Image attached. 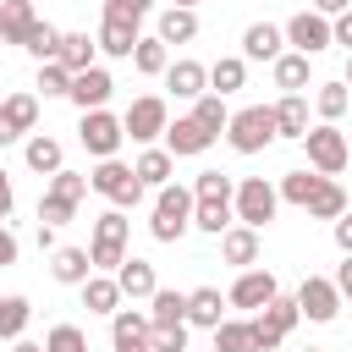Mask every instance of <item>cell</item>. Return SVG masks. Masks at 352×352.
I'll list each match as a JSON object with an SVG mask.
<instances>
[{
    "label": "cell",
    "instance_id": "cell-1",
    "mask_svg": "<svg viewBox=\"0 0 352 352\" xmlns=\"http://www.w3.org/2000/svg\"><path fill=\"white\" fill-rule=\"evenodd\" d=\"M148 231H154V242H182V236L192 231V187L165 182V187L154 192V220H148Z\"/></svg>",
    "mask_w": 352,
    "mask_h": 352
},
{
    "label": "cell",
    "instance_id": "cell-2",
    "mask_svg": "<svg viewBox=\"0 0 352 352\" xmlns=\"http://www.w3.org/2000/svg\"><path fill=\"white\" fill-rule=\"evenodd\" d=\"M226 143L236 154H264L275 143V104H248L226 121Z\"/></svg>",
    "mask_w": 352,
    "mask_h": 352
},
{
    "label": "cell",
    "instance_id": "cell-3",
    "mask_svg": "<svg viewBox=\"0 0 352 352\" xmlns=\"http://www.w3.org/2000/svg\"><path fill=\"white\" fill-rule=\"evenodd\" d=\"M275 209H280V192H275L264 176H242V182H236V192H231V214H236V226L264 231V226L275 220Z\"/></svg>",
    "mask_w": 352,
    "mask_h": 352
},
{
    "label": "cell",
    "instance_id": "cell-4",
    "mask_svg": "<svg viewBox=\"0 0 352 352\" xmlns=\"http://www.w3.org/2000/svg\"><path fill=\"white\" fill-rule=\"evenodd\" d=\"M88 187H94V192H104V198H110V209H138V204H143V192H148V187L132 176V165H121V160H99V165L88 170Z\"/></svg>",
    "mask_w": 352,
    "mask_h": 352
},
{
    "label": "cell",
    "instance_id": "cell-5",
    "mask_svg": "<svg viewBox=\"0 0 352 352\" xmlns=\"http://www.w3.org/2000/svg\"><path fill=\"white\" fill-rule=\"evenodd\" d=\"M297 319H302V314H297V297H275V302H264V308L248 319L253 346H258V352H275V346L297 330Z\"/></svg>",
    "mask_w": 352,
    "mask_h": 352
},
{
    "label": "cell",
    "instance_id": "cell-6",
    "mask_svg": "<svg viewBox=\"0 0 352 352\" xmlns=\"http://www.w3.org/2000/svg\"><path fill=\"white\" fill-rule=\"evenodd\" d=\"M302 148H308V170H319V176H341L346 170V160H352V148H346V132L341 126H308V138H302Z\"/></svg>",
    "mask_w": 352,
    "mask_h": 352
},
{
    "label": "cell",
    "instance_id": "cell-7",
    "mask_svg": "<svg viewBox=\"0 0 352 352\" xmlns=\"http://www.w3.org/2000/svg\"><path fill=\"white\" fill-rule=\"evenodd\" d=\"M126 231H132V220H126L121 209H104V214L94 220V248H88L94 270H121V258H126Z\"/></svg>",
    "mask_w": 352,
    "mask_h": 352
},
{
    "label": "cell",
    "instance_id": "cell-8",
    "mask_svg": "<svg viewBox=\"0 0 352 352\" xmlns=\"http://www.w3.org/2000/svg\"><path fill=\"white\" fill-rule=\"evenodd\" d=\"M165 126H170V110H165L160 94H138L126 104V116H121V132L132 143H154V138H165Z\"/></svg>",
    "mask_w": 352,
    "mask_h": 352
},
{
    "label": "cell",
    "instance_id": "cell-9",
    "mask_svg": "<svg viewBox=\"0 0 352 352\" xmlns=\"http://www.w3.org/2000/svg\"><path fill=\"white\" fill-rule=\"evenodd\" d=\"M77 138H82V148L94 154V160H116V148H121V116H110V110H82V126H77Z\"/></svg>",
    "mask_w": 352,
    "mask_h": 352
},
{
    "label": "cell",
    "instance_id": "cell-10",
    "mask_svg": "<svg viewBox=\"0 0 352 352\" xmlns=\"http://www.w3.org/2000/svg\"><path fill=\"white\" fill-rule=\"evenodd\" d=\"M297 314L314 319V324H330V319L341 314V292H336V280H324V275H302V286H297Z\"/></svg>",
    "mask_w": 352,
    "mask_h": 352
},
{
    "label": "cell",
    "instance_id": "cell-11",
    "mask_svg": "<svg viewBox=\"0 0 352 352\" xmlns=\"http://www.w3.org/2000/svg\"><path fill=\"white\" fill-rule=\"evenodd\" d=\"M280 33H286V44H292L297 55H308V60H314L319 50H330V16H319V11H297Z\"/></svg>",
    "mask_w": 352,
    "mask_h": 352
},
{
    "label": "cell",
    "instance_id": "cell-12",
    "mask_svg": "<svg viewBox=\"0 0 352 352\" xmlns=\"http://www.w3.org/2000/svg\"><path fill=\"white\" fill-rule=\"evenodd\" d=\"M33 126H38V94H6L0 99V148L28 138Z\"/></svg>",
    "mask_w": 352,
    "mask_h": 352
},
{
    "label": "cell",
    "instance_id": "cell-13",
    "mask_svg": "<svg viewBox=\"0 0 352 352\" xmlns=\"http://www.w3.org/2000/svg\"><path fill=\"white\" fill-rule=\"evenodd\" d=\"M275 297H280V280H275L270 270H242V275H236V286L226 292V302H231V308H253V314H258L264 302H275Z\"/></svg>",
    "mask_w": 352,
    "mask_h": 352
},
{
    "label": "cell",
    "instance_id": "cell-14",
    "mask_svg": "<svg viewBox=\"0 0 352 352\" xmlns=\"http://www.w3.org/2000/svg\"><path fill=\"white\" fill-rule=\"evenodd\" d=\"M116 94V77L104 72V66H88V72H77L72 77V88H66V99L77 104V110H104V99Z\"/></svg>",
    "mask_w": 352,
    "mask_h": 352
},
{
    "label": "cell",
    "instance_id": "cell-15",
    "mask_svg": "<svg viewBox=\"0 0 352 352\" xmlns=\"http://www.w3.org/2000/svg\"><path fill=\"white\" fill-rule=\"evenodd\" d=\"M209 143H214V138H209L192 116H176V121L165 126V154H170V160H192V154H204Z\"/></svg>",
    "mask_w": 352,
    "mask_h": 352
},
{
    "label": "cell",
    "instance_id": "cell-16",
    "mask_svg": "<svg viewBox=\"0 0 352 352\" xmlns=\"http://www.w3.org/2000/svg\"><path fill=\"white\" fill-rule=\"evenodd\" d=\"M148 308H116L110 314V341H116V352H126V346H148Z\"/></svg>",
    "mask_w": 352,
    "mask_h": 352
},
{
    "label": "cell",
    "instance_id": "cell-17",
    "mask_svg": "<svg viewBox=\"0 0 352 352\" xmlns=\"http://www.w3.org/2000/svg\"><path fill=\"white\" fill-rule=\"evenodd\" d=\"M116 286H121V297H132V302H148V297L160 292V280H154V264H148V258H121Z\"/></svg>",
    "mask_w": 352,
    "mask_h": 352
},
{
    "label": "cell",
    "instance_id": "cell-18",
    "mask_svg": "<svg viewBox=\"0 0 352 352\" xmlns=\"http://www.w3.org/2000/svg\"><path fill=\"white\" fill-rule=\"evenodd\" d=\"M165 88H170L176 99H198V94H209V66H198V60H170V66H165Z\"/></svg>",
    "mask_w": 352,
    "mask_h": 352
},
{
    "label": "cell",
    "instance_id": "cell-19",
    "mask_svg": "<svg viewBox=\"0 0 352 352\" xmlns=\"http://www.w3.org/2000/svg\"><path fill=\"white\" fill-rule=\"evenodd\" d=\"M22 160H28V170H38V176H55V170L66 165V148H60V138H50V132H33V138L22 143Z\"/></svg>",
    "mask_w": 352,
    "mask_h": 352
},
{
    "label": "cell",
    "instance_id": "cell-20",
    "mask_svg": "<svg viewBox=\"0 0 352 352\" xmlns=\"http://www.w3.org/2000/svg\"><path fill=\"white\" fill-rule=\"evenodd\" d=\"M33 22H38L33 0H0V44H28Z\"/></svg>",
    "mask_w": 352,
    "mask_h": 352
},
{
    "label": "cell",
    "instance_id": "cell-21",
    "mask_svg": "<svg viewBox=\"0 0 352 352\" xmlns=\"http://www.w3.org/2000/svg\"><path fill=\"white\" fill-rule=\"evenodd\" d=\"M154 38H160L165 50H170V44H192V38H198V11H187V6H165Z\"/></svg>",
    "mask_w": 352,
    "mask_h": 352
},
{
    "label": "cell",
    "instance_id": "cell-22",
    "mask_svg": "<svg viewBox=\"0 0 352 352\" xmlns=\"http://www.w3.org/2000/svg\"><path fill=\"white\" fill-rule=\"evenodd\" d=\"M138 38H143V33H138V22H121V16H104V22H99V38H94V44H99L104 55H121V60H132V50H138Z\"/></svg>",
    "mask_w": 352,
    "mask_h": 352
},
{
    "label": "cell",
    "instance_id": "cell-23",
    "mask_svg": "<svg viewBox=\"0 0 352 352\" xmlns=\"http://www.w3.org/2000/svg\"><path fill=\"white\" fill-rule=\"evenodd\" d=\"M50 275H55L60 286H82V280L94 275L88 248H55V253H50Z\"/></svg>",
    "mask_w": 352,
    "mask_h": 352
},
{
    "label": "cell",
    "instance_id": "cell-24",
    "mask_svg": "<svg viewBox=\"0 0 352 352\" xmlns=\"http://www.w3.org/2000/svg\"><path fill=\"white\" fill-rule=\"evenodd\" d=\"M280 44H286V33H280L275 22H253V28L242 33V60H275Z\"/></svg>",
    "mask_w": 352,
    "mask_h": 352
},
{
    "label": "cell",
    "instance_id": "cell-25",
    "mask_svg": "<svg viewBox=\"0 0 352 352\" xmlns=\"http://www.w3.org/2000/svg\"><path fill=\"white\" fill-rule=\"evenodd\" d=\"M275 138H308V99L302 94H280V104H275Z\"/></svg>",
    "mask_w": 352,
    "mask_h": 352
},
{
    "label": "cell",
    "instance_id": "cell-26",
    "mask_svg": "<svg viewBox=\"0 0 352 352\" xmlns=\"http://www.w3.org/2000/svg\"><path fill=\"white\" fill-rule=\"evenodd\" d=\"M226 319V297L214 292V286H198V292H187V324H198V330H214Z\"/></svg>",
    "mask_w": 352,
    "mask_h": 352
},
{
    "label": "cell",
    "instance_id": "cell-27",
    "mask_svg": "<svg viewBox=\"0 0 352 352\" xmlns=\"http://www.w3.org/2000/svg\"><path fill=\"white\" fill-rule=\"evenodd\" d=\"M220 253H226V264H242V270H253V264H258V231H248V226H231V231H220Z\"/></svg>",
    "mask_w": 352,
    "mask_h": 352
},
{
    "label": "cell",
    "instance_id": "cell-28",
    "mask_svg": "<svg viewBox=\"0 0 352 352\" xmlns=\"http://www.w3.org/2000/svg\"><path fill=\"white\" fill-rule=\"evenodd\" d=\"M270 72H275V88H286V94H302L308 88V55H297V50H280L270 60Z\"/></svg>",
    "mask_w": 352,
    "mask_h": 352
},
{
    "label": "cell",
    "instance_id": "cell-29",
    "mask_svg": "<svg viewBox=\"0 0 352 352\" xmlns=\"http://www.w3.org/2000/svg\"><path fill=\"white\" fill-rule=\"evenodd\" d=\"M231 198H192V226L198 231H209V236H220V231H231Z\"/></svg>",
    "mask_w": 352,
    "mask_h": 352
},
{
    "label": "cell",
    "instance_id": "cell-30",
    "mask_svg": "<svg viewBox=\"0 0 352 352\" xmlns=\"http://www.w3.org/2000/svg\"><path fill=\"white\" fill-rule=\"evenodd\" d=\"M82 308H88V314H116V308H121L116 275H88V280H82Z\"/></svg>",
    "mask_w": 352,
    "mask_h": 352
},
{
    "label": "cell",
    "instance_id": "cell-31",
    "mask_svg": "<svg viewBox=\"0 0 352 352\" xmlns=\"http://www.w3.org/2000/svg\"><path fill=\"white\" fill-rule=\"evenodd\" d=\"M242 82H248V60H242V55H220V60L209 66V94L226 99V94H236Z\"/></svg>",
    "mask_w": 352,
    "mask_h": 352
},
{
    "label": "cell",
    "instance_id": "cell-32",
    "mask_svg": "<svg viewBox=\"0 0 352 352\" xmlns=\"http://www.w3.org/2000/svg\"><path fill=\"white\" fill-rule=\"evenodd\" d=\"M148 324H187V292L160 286V292L148 297Z\"/></svg>",
    "mask_w": 352,
    "mask_h": 352
},
{
    "label": "cell",
    "instance_id": "cell-33",
    "mask_svg": "<svg viewBox=\"0 0 352 352\" xmlns=\"http://www.w3.org/2000/svg\"><path fill=\"white\" fill-rule=\"evenodd\" d=\"M94 50H99V44H94L88 33H60V55H55V60L77 77V72H88V66H94Z\"/></svg>",
    "mask_w": 352,
    "mask_h": 352
},
{
    "label": "cell",
    "instance_id": "cell-34",
    "mask_svg": "<svg viewBox=\"0 0 352 352\" xmlns=\"http://www.w3.org/2000/svg\"><path fill=\"white\" fill-rule=\"evenodd\" d=\"M170 170H176V160H170L165 148H143V154H138V165H132V176H138L143 187H165V182H170Z\"/></svg>",
    "mask_w": 352,
    "mask_h": 352
},
{
    "label": "cell",
    "instance_id": "cell-35",
    "mask_svg": "<svg viewBox=\"0 0 352 352\" xmlns=\"http://www.w3.org/2000/svg\"><path fill=\"white\" fill-rule=\"evenodd\" d=\"M308 214H314V220H341V214H346V192H341V182H336V176H324V182H319V192L308 198Z\"/></svg>",
    "mask_w": 352,
    "mask_h": 352
},
{
    "label": "cell",
    "instance_id": "cell-36",
    "mask_svg": "<svg viewBox=\"0 0 352 352\" xmlns=\"http://www.w3.org/2000/svg\"><path fill=\"white\" fill-rule=\"evenodd\" d=\"M192 121H198L209 138H220V132H226V121H231V110H226V99H220V94H198V99H192Z\"/></svg>",
    "mask_w": 352,
    "mask_h": 352
},
{
    "label": "cell",
    "instance_id": "cell-37",
    "mask_svg": "<svg viewBox=\"0 0 352 352\" xmlns=\"http://www.w3.org/2000/svg\"><path fill=\"white\" fill-rule=\"evenodd\" d=\"M319 182H324V176H319V170H286V176H280V187H275V192H280V198H286V204H297V209H308V198H314V192H319Z\"/></svg>",
    "mask_w": 352,
    "mask_h": 352
},
{
    "label": "cell",
    "instance_id": "cell-38",
    "mask_svg": "<svg viewBox=\"0 0 352 352\" xmlns=\"http://www.w3.org/2000/svg\"><path fill=\"white\" fill-rule=\"evenodd\" d=\"M28 319H33V302L28 297H0V341H22Z\"/></svg>",
    "mask_w": 352,
    "mask_h": 352
},
{
    "label": "cell",
    "instance_id": "cell-39",
    "mask_svg": "<svg viewBox=\"0 0 352 352\" xmlns=\"http://www.w3.org/2000/svg\"><path fill=\"white\" fill-rule=\"evenodd\" d=\"M346 104H352V88H346V82H319V94H314V110H319L330 126L346 116Z\"/></svg>",
    "mask_w": 352,
    "mask_h": 352
},
{
    "label": "cell",
    "instance_id": "cell-40",
    "mask_svg": "<svg viewBox=\"0 0 352 352\" xmlns=\"http://www.w3.org/2000/svg\"><path fill=\"white\" fill-rule=\"evenodd\" d=\"M214 352H258L248 319H220V324H214Z\"/></svg>",
    "mask_w": 352,
    "mask_h": 352
},
{
    "label": "cell",
    "instance_id": "cell-41",
    "mask_svg": "<svg viewBox=\"0 0 352 352\" xmlns=\"http://www.w3.org/2000/svg\"><path fill=\"white\" fill-rule=\"evenodd\" d=\"M132 66H138L143 77H165V66H170V50H165L160 38H138V50H132Z\"/></svg>",
    "mask_w": 352,
    "mask_h": 352
},
{
    "label": "cell",
    "instance_id": "cell-42",
    "mask_svg": "<svg viewBox=\"0 0 352 352\" xmlns=\"http://www.w3.org/2000/svg\"><path fill=\"white\" fill-rule=\"evenodd\" d=\"M22 50H28L38 66H44V60H55V55H60V28H50V22H33V33H28V44H22Z\"/></svg>",
    "mask_w": 352,
    "mask_h": 352
},
{
    "label": "cell",
    "instance_id": "cell-43",
    "mask_svg": "<svg viewBox=\"0 0 352 352\" xmlns=\"http://www.w3.org/2000/svg\"><path fill=\"white\" fill-rule=\"evenodd\" d=\"M66 88H72V72H66L60 60H44V66H38V94H44V99H66Z\"/></svg>",
    "mask_w": 352,
    "mask_h": 352
},
{
    "label": "cell",
    "instance_id": "cell-44",
    "mask_svg": "<svg viewBox=\"0 0 352 352\" xmlns=\"http://www.w3.org/2000/svg\"><path fill=\"white\" fill-rule=\"evenodd\" d=\"M231 192H236V182L226 170H198V182H192V198H231Z\"/></svg>",
    "mask_w": 352,
    "mask_h": 352
},
{
    "label": "cell",
    "instance_id": "cell-45",
    "mask_svg": "<svg viewBox=\"0 0 352 352\" xmlns=\"http://www.w3.org/2000/svg\"><path fill=\"white\" fill-rule=\"evenodd\" d=\"M148 352H187V324H154Z\"/></svg>",
    "mask_w": 352,
    "mask_h": 352
},
{
    "label": "cell",
    "instance_id": "cell-46",
    "mask_svg": "<svg viewBox=\"0 0 352 352\" xmlns=\"http://www.w3.org/2000/svg\"><path fill=\"white\" fill-rule=\"evenodd\" d=\"M44 352H88V336H82L77 324H55V330L44 336Z\"/></svg>",
    "mask_w": 352,
    "mask_h": 352
},
{
    "label": "cell",
    "instance_id": "cell-47",
    "mask_svg": "<svg viewBox=\"0 0 352 352\" xmlns=\"http://www.w3.org/2000/svg\"><path fill=\"white\" fill-rule=\"evenodd\" d=\"M50 192H55V198H72V204H82V192H88V176H77V170H66V165H60V170L50 176Z\"/></svg>",
    "mask_w": 352,
    "mask_h": 352
},
{
    "label": "cell",
    "instance_id": "cell-48",
    "mask_svg": "<svg viewBox=\"0 0 352 352\" xmlns=\"http://www.w3.org/2000/svg\"><path fill=\"white\" fill-rule=\"evenodd\" d=\"M72 214H77V204H72V198H55V192H44V198H38V226H66Z\"/></svg>",
    "mask_w": 352,
    "mask_h": 352
},
{
    "label": "cell",
    "instance_id": "cell-49",
    "mask_svg": "<svg viewBox=\"0 0 352 352\" xmlns=\"http://www.w3.org/2000/svg\"><path fill=\"white\" fill-rule=\"evenodd\" d=\"M154 11V0H104V16H121V22H143Z\"/></svg>",
    "mask_w": 352,
    "mask_h": 352
},
{
    "label": "cell",
    "instance_id": "cell-50",
    "mask_svg": "<svg viewBox=\"0 0 352 352\" xmlns=\"http://www.w3.org/2000/svg\"><path fill=\"white\" fill-rule=\"evenodd\" d=\"M330 44H341V50L352 55V11H341V16H330Z\"/></svg>",
    "mask_w": 352,
    "mask_h": 352
},
{
    "label": "cell",
    "instance_id": "cell-51",
    "mask_svg": "<svg viewBox=\"0 0 352 352\" xmlns=\"http://www.w3.org/2000/svg\"><path fill=\"white\" fill-rule=\"evenodd\" d=\"M330 280H336V292H341V302H346V297H352V253L336 264V275H330Z\"/></svg>",
    "mask_w": 352,
    "mask_h": 352
},
{
    "label": "cell",
    "instance_id": "cell-52",
    "mask_svg": "<svg viewBox=\"0 0 352 352\" xmlns=\"http://www.w3.org/2000/svg\"><path fill=\"white\" fill-rule=\"evenodd\" d=\"M330 231H336V248H341V253H352V214L330 220Z\"/></svg>",
    "mask_w": 352,
    "mask_h": 352
},
{
    "label": "cell",
    "instance_id": "cell-53",
    "mask_svg": "<svg viewBox=\"0 0 352 352\" xmlns=\"http://www.w3.org/2000/svg\"><path fill=\"white\" fill-rule=\"evenodd\" d=\"M16 253H22V248H16V236H11V231H6V220H0V270H6V264H16Z\"/></svg>",
    "mask_w": 352,
    "mask_h": 352
},
{
    "label": "cell",
    "instance_id": "cell-54",
    "mask_svg": "<svg viewBox=\"0 0 352 352\" xmlns=\"http://www.w3.org/2000/svg\"><path fill=\"white\" fill-rule=\"evenodd\" d=\"M314 11L319 16H341V11H352V0H314Z\"/></svg>",
    "mask_w": 352,
    "mask_h": 352
},
{
    "label": "cell",
    "instance_id": "cell-55",
    "mask_svg": "<svg viewBox=\"0 0 352 352\" xmlns=\"http://www.w3.org/2000/svg\"><path fill=\"white\" fill-rule=\"evenodd\" d=\"M11 204H16V192H11V182H6V170H0V220L11 214Z\"/></svg>",
    "mask_w": 352,
    "mask_h": 352
},
{
    "label": "cell",
    "instance_id": "cell-56",
    "mask_svg": "<svg viewBox=\"0 0 352 352\" xmlns=\"http://www.w3.org/2000/svg\"><path fill=\"white\" fill-rule=\"evenodd\" d=\"M11 352H44V346H38V341H16Z\"/></svg>",
    "mask_w": 352,
    "mask_h": 352
},
{
    "label": "cell",
    "instance_id": "cell-57",
    "mask_svg": "<svg viewBox=\"0 0 352 352\" xmlns=\"http://www.w3.org/2000/svg\"><path fill=\"white\" fill-rule=\"evenodd\" d=\"M165 6H187V11H198V0H165Z\"/></svg>",
    "mask_w": 352,
    "mask_h": 352
},
{
    "label": "cell",
    "instance_id": "cell-58",
    "mask_svg": "<svg viewBox=\"0 0 352 352\" xmlns=\"http://www.w3.org/2000/svg\"><path fill=\"white\" fill-rule=\"evenodd\" d=\"M346 88H352V55H346Z\"/></svg>",
    "mask_w": 352,
    "mask_h": 352
},
{
    "label": "cell",
    "instance_id": "cell-59",
    "mask_svg": "<svg viewBox=\"0 0 352 352\" xmlns=\"http://www.w3.org/2000/svg\"><path fill=\"white\" fill-rule=\"evenodd\" d=\"M126 352H148V346H126Z\"/></svg>",
    "mask_w": 352,
    "mask_h": 352
},
{
    "label": "cell",
    "instance_id": "cell-60",
    "mask_svg": "<svg viewBox=\"0 0 352 352\" xmlns=\"http://www.w3.org/2000/svg\"><path fill=\"white\" fill-rule=\"evenodd\" d=\"M308 352H319V346H308Z\"/></svg>",
    "mask_w": 352,
    "mask_h": 352
}]
</instances>
